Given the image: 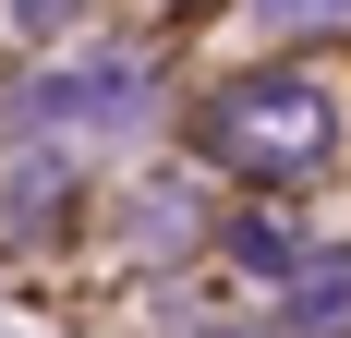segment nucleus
Returning a JSON list of instances; mask_svg holds the SVG:
<instances>
[{"instance_id":"f257e3e1","label":"nucleus","mask_w":351,"mask_h":338,"mask_svg":"<svg viewBox=\"0 0 351 338\" xmlns=\"http://www.w3.org/2000/svg\"><path fill=\"white\" fill-rule=\"evenodd\" d=\"M327 133H339V109H327V85H303V73H243V85L206 109V145L230 169H315Z\"/></svg>"},{"instance_id":"f03ea898","label":"nucleus","mask_w":351,"mask_h":338,"mask_svg":"<svg viewBox=\"0 0 351 338\" xmlns=\"http://www.w3.org/2000/svg\"><path fill=\"white\" fill-rule=\"evenodd\" d=\"M121 97H145V73L134 61H97V73H61V85H36L25 121H109Z\"/></svg>"},{"instance_id":"7ed1b4c3","label":"nucleus","mask_w":351,"mask_h":338,"mask_svg":"<svg viewBox=\"0 0 351 338\" xmlns=\"http://www.w3.org/2000/svg\"><path fill=\"white\" fill-rule=\"evenodd\" d=\"M327 314H351V266H315V278H303V326H327Z\"/></svg>"}]
</instances>
